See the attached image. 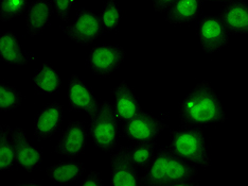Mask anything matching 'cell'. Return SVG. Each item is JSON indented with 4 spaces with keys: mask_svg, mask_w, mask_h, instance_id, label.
I'll return each mask as SVG.
<instances>
[{
    "mask_svg": "<svg viewBox=\"0 0 248 186\" xmlns=\"http://www.w3.org/2000/svg\"><path fill=\"white\" fill-rule=\"evenodd\" d=\"M197 176V166L179 156L169 145L156 151L154 160L144 171L140 184L149 186H200L201 182Z\"/></svg>",
    "mask_w": 248,
    "mask_h": 186,
    "instance_id": "obj_1",
    "label": "cell"
},
{
    "mask_svg": "<svg viewBox=\"0 0 248 186\" xmlns=\"http://www.w3.org/2000/svg\"><path fill=\"white\" fill-rule=\"evenodd\" d=\"M178 116L182 125L204 127L210 123H224L226 114L218 95L209 81L196 84L179 104Z\"/></svg>",
    "mask_w": 248,
    "mask_h": 186,
    "instance_id": "obj_2",
    "label": "cell"
},
{
    "mask_svg": "<svg viewBox=\"0 0 248 186\" xmlns=\"http://www.w3.org/2000/svg\"><path fill=\"white\" fill-rule=\"evenodd\" d=\"M170 133V147L179 156L184 157L185 160L191 162L197 167L208 168L211 166L202 127L182 125L178 129H173Z\"/></svg>",
    "mask_w": 248,
    "mask_h": 186,
    "instance_id": "obj_3",
    "label": "cell"
},
{
    "mask_svg": "<svg viewBox=\"0 0 248 186\" xmlns=\"http://www.w3.org/2000/svg\"><path fill=\"white\" fill-rule=\"evenodd\" d=\"M119 120L108 101H102L99 110L90 116L89 135L93 145L102 151L110 152L116 148L119 139Z\"/></svg>",
    "mask_w": 248,
    "mask_h": 186,
    "instance_id": "obj_4",
    "label": "cell"
},
{
    "mask_svg": "<svg viewBox=\"0 0 248 186\" xmlns=\"http://www.w3.org/2000/svg\"><path fill=\"white\" fill-rule=\"evenodd\" d=\"M196 33L202 51L212 54L221 51L230 41V33L217 15L205 14L197 20Z\"/></svg>",
    "mask_w": 248,
    "mask_h": 186,
    "instance_id": "obj_5",
    "label": "cell"
},
{
    "mask_svg": "<svg viewBox=\"0 0 248 186\" xmlns=\"http://www.w3.org/2000/svg\"><path fill=\"white\" fill-rule=\"evenodd\" d=\"M62 31L71 41L82 46L94 43L104 34L99 16L85 8L78 10L75 21L71 25L62 28Z\"/></svg>",
    "mask_w": 248,
    "mask_h": 186,
    "instance_id": "obj_6",
    "label": "cell"
},
{
    "mask_svg": "<svg viewBox=\"0 0 248 186\" xmlns=\"http://www.w3.org/2000/svg\"><path fill=\"white\" fill-rule=\"evenodd\" d=\"M125 50L117 44H103L93 47L88 54L86 65L94 76L106 78L120 68Z\"/></svg>",
    "mask_w": 248,
    "mask_h": 186,
    "instance_id": "obj_7",
    "label": "cell"
},
{
    "mask_svg": "<svg viewBox=\"0 0 248 186\" xmlns=\"http://www.w3.org/2000/svg\"><path fill=\"white\" fill-rule=\"evenodd\" d=\"M166 128V123L157 119L148 111L141 110L132 119L124 122L122 136L133 143L146 142L156 139Z\"/></svg>",
    "mask_w": 248,
    "mask_h": 186,
    "instance_id": "obj_8",
    "label": "cell"
},
{
    "mask_svg": "<svg viewBox=\"0 0 248 186\" xmlns=\"http://www.w3.org/2000/svg\"><path fill=\"white\" fill-rule=\"evenodd\" d=\"M141 177L134 164L128 146H121L111 154L110 159V184L139 185Z\"/></svg>",
    "mask_w": 248,
    "mask_h": 186,
    "instance_id": "obj_9",
    "label": "cell"
},
{
    "mask_svg": "<svg viewBox=\"0 0 248 186\" xmlns=\"http://www.w3.org/2000/svg\"><path fill=\"white\" fill-rule=\"evenodd\" d=\"M87 137V128L82 121L69 122L58 144L55 145L54 152L67 159H77L83 154L85 150Z\"/></svg>",
    "mask_w": 248,
    "mask_h": 186,
    "instance_id": "obj_10",
    "label": "cell"
},
{
    "mask_svg": "<svg viewBox=\"0 0 248 186\" xmlns=\"http://www.w3.org/2000/svg\"><path fill=\"white\" fill-rule=\"evenodd\" d=\"M64 119V106L58 101L45 105L34 118V136L38 142L49 139L60 131Z\"/></svg>",
    "mask_w": 248,
    "mask_h": 186,
    "instance_id": "obj_11",
    "label": "cell"
},
{
    "mask_svg": "<svg viewBox=\"0 0 248 186\" xmlns=\"http://www.w3.org/2000/svg\"><path fill=\"white\" fill-rule=\"evenodd\" d=\"M11 137L13 140L16 163L27 172H33L41 166L43 152L30 144L25 130L20 127L11 129Z\"/></svg>",
    "mask_w": 248,
    "mask_h": 186,
    "instance_id": "obj_12",
    "label": "cell"
},
{
    "mask_svg": "<svg viewBox=\"0 0 248 186\" xmlns=\"http://www.w3.org/2000/svg\"><path fill=\"white\" fill-rule=\"evenodd\" d=\"M99 103L87 84L80 77L72 75L68 80V106L71 112H85L89 116L99 110Z\"/></svg>",
    "mask_w": 248,
    "mask_h": 186,
    "instance_id": "obj_13",
    "label": "cell"
},
{
    "mask_svg": "<svg viewBox=\"0 0 248 186\" xmlns=\"http://www.w3.org/2000/svg\"><path fill=\"white\" fill-rule=\"evenodd\" d=\"M219 17L231 35H248V1L235 0L224 4Z\"/></svg>",
    "mask_w": 248,
    "mask_h": 186,
    "instance_id": "obj_14",
    "label": "cell"
},
{
    "mask_svg": "<svg viewBox=\"0 0 248 186\" xmlns=\"http://www.w3.org/2000/svg\"><path fill=\"white\" fill-rule=\"evenodd\" d=\"M54 13L52 1L50 0H35L28 5L26 11V32L30 37L41 34L49 25Z\"/></svg>",
    "mask_w": 248,
    "mask_h": 186,
    "instance_id": "obj_15",
    "label": "cell"
},
{
    "mask_svg": "<svg viewBox=\"0 0 248 186\" xmlns=\"http://www.w3.org/2000/svg\"><path fill=\"white\" fill-rule=\"evenodd\" d=\"M112 93L116 97L114 105L115 114L119 121L125 122L132 119L142 110L136 95L134 94L125 80H122Z\"/></svg>",
    "mask_w": 248,
    "mask_h": 186,
    "instance_id": "obj_16",
    "label": "cell"
},
{
    "mask_svg": "<svg viewBox=\"0 0 248 186\" xmlns=\"http://www.w3.org/2000/svg\"><path fill=\"white\" fill-rule=\"evenodd\" d=\"M205 0H176L166 12V21L174 26L199 20Z\"/></svg>",
    "mask_w": 248,
    "mask_h": 186,
    "instance_id": "obj_17",
    "label": "cell"
},
{
    "mask_svg": "<svg viewBox=\"0 0 248 186\" xmlns=\"http://www.w3.org/2000/svg\"><path fill=\"white\" fill-rule=\"evenodd\" d=\"M0 56L8 64L22 66L36 60V55L26 52L21 49L20 44L12 31L4 32L0 36Z\"/></svg>",
    "mask_w": 248,
    "mask_h": 186,
    "instance_id": "obj_18",
    "label": "cell"
},
{
    "mask_svg": "<svg viewBox=\"0 0 248 186\" xmlns=\"http://www.w3.org/2000/svg\"><path fill=\"white\" fill-rule=\"evenodd\" d=\"M47 176L55 184L68 185L76 183L85 173V166L81 162L58 163L47 168Z\"/></svg>",
    "mask_w": 248,
    "mask_h": 186,
    "instance_id": "obj_19",
    "label": "cell"
},
{
    "mask_svg": "<svg viewBox=\"0 0 248 186\" xmlns=\"http://www.w3.org/2000/svg\"><path fill=\"white\" fill-rule=\"evenodd\" d=\"M32 80L37 95L56 94L62 86V80L59 72L48 64H43L41 68L34 72Z\"/></svg>",
    "mask_w": 248,
    "mask_h": 186,
    "instance_id": "obj_20",
    "label": "cell"
},
{
    "mask_svg": "<svg viewBox=\"0 0 248 186\" xmlns=\"http://www.w3.org/2000/svg\"><path fill=\"white\" fill-rule=\"evenodd\" d=\"M15 165H17V163H16L13 140L11 137V128L7 125H1L0 126V170H11Z\"/></svg>",
    "mask_w": 248,
    "mask_h": 186,
    "instance_id": "obj_21",
    "label": "cell"
},
{
    "mask_svg": "<svg viewBox=\"0 0 248 186\" xmlns=\"http://www.w3.org/2000/svg\"><path fill=\"white\" fill-rule=\"evenodd\" d=\"M131 156L137 168L145 171L153 162L156 154V139L135 143L129 147Z\"/></svg>",
    "mask_w": 248,
    "mask_h": 186,
    "instance_id": "obj_22",
    "label": "cell"
},
{
    "mask_svg": "<svg viewBox=\"0 0 248 186\" xmlns=\"http://www.w3.org/2000/svg\"><path fill=\"white\" fill-rule=\"evenodd\" d=\"M100 19L103 27L104 34L117 30L121 20V13L116 0H106L103 9L101 11Z\"/></svg>",
    "mask_w": 248,
    "mask_h": 186,
    "instance_id": "obj_23",
    "label": "cell"
},
{
    "mask_svg": "<svg viewBox=\"0 0 248 186\" xmlns=\"http://www.w3.org/2000/svg\"><path fill=\"white\" fill-rule=\"evenodd\" d=\"M22 101L24 97L17 88L5 83L0 84V110L2 112L17 110Z\"/></svg>",
    "mask_w": 248,
    "mask_h": 186,
    "instance_id": "obj_24",
    "label": "cell"
},
{
    "mask_svg": "<svg viewBox=\"0 0 248 186\" xmlns=\"http://www.w3.org/2000/svg\"><path fill=\"white\" fill-rule=\"evenodd\" d=\"M28 0H0V20L8 22L27 11Z\"/></svg>",
    "mask_w": 248,
    "mask_h": 186,
    "instance_id": "obj_25",
    "label": "cell"
},
{
    "mask_svg": "<svg viewBox=\"0 0 248 186\" xmlns=\"http://www.w3.org/2000/svg\"><path fill=\"white\" fill-rule=\"evenodd\" d=\"M54 13L64 22L69 21V12L76 4V0H52Z\"/></svg>",
    "mask_w": 248,
    "mask_h": 186,
    "instance_id": "obj_26",
    "label": "cell"
},
{
    "mask_svg": "<svg viewBox=\"0 0 248 186\" xmlns=\"http://www.w3.org/2000/svg\"><path fill=\"white\" fill-rule=\"evenodd\" d=\"M77 186H103L104 182L98 171L89 172L87 178L80 179L76 182Z\"/></svg>",
    "mask_w": 248,
    "mask_h": 186,
    "instance_id": "obj_27",
    "label": "cell"
},
{
    "mask_svg": "<svg viewBox=\"0 0 248 186\" xmlns=\"http://www.w3.org/2000/svg\"><path fill=\"white\" fill-rule=\"evenodd\" d=\"M176 2V0H152L153 9L155 12L162 13L167 12L172 5Z\"/></svg>",
    "mask_w": 248,
    "mask_h": 186,
    "instance_id": "obj_28",
    "label": "cell"
},
{
    "mask_svg": "<svg viewBox=\"0 0 248 186\" xmlns=\"http://www.w3.org/2000/svg\"><path fill=\"white\" fill-rule=\"evenodd\" d=\"M41 186L42 185V183H39V182H36V181H28V182H17L15 184V186Z\"/></svg>",
    "mask_w": 248,
    "mask_h": 186,
    "instance_id": "obj_29",
    "label": "cell"
},
{
    "mask_svg": "<svg viewBox=\"0 0 248 186\" xmlns=\"http://www.w3.org/2000/svg\"><path fill=\"white\" fill-rule=\"evenodd\" d=\"M205 1H210V2H217V3H229V2H232L235 1V0H205Z\"/></svg>",
    "mask_w": 248,
    "mask_h": 186,
    "instance_id": "obj_30",
    "label": "cell"
}]
</instances>
